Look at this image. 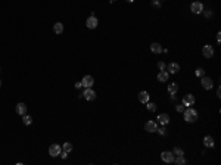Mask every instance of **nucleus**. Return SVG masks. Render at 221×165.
<instances>
[{"label":"nucleus","mask_w":221,"mask_h":165,"mask_svg":"<svg viewBox=\"0 0 221 165\" xmlns=\"http://www.w3.org/2000/svg\"><path fill=\"white\" fill-rule=\"evenodd\" d=\"M183 118H184V121L186 122H196L198 121V118H199V113H198V110L193 109L192 106L190 108H186L184 112H183Z\"/></svg>","instance_id":"nucleus-1"},{"label":"nucleus","mask_w":221,"mask_h":165,"mask_svg":"<svg viewBox=\"0 0 221 165\" xmlns=\"http://www.w3.org/2000/svg\"><path fill=\"white\" fill-rule=\"evenodd\" d=\"M204 9L205 6L202 1H192V4H190V12L195 13V15H201Z\"/></svg>","instance_id":"nucleus-2"},{"label":"nucleus","mask_w":221,"mask_h":165,"mask_svg":"<svg viewBox=\"0 0 221 165\" xmlns=\"http://www.w3.org/2000/svg\"><path fill=\"white\" fill-rule=\"evenodd\" d=\"M195 102H196V99H195V96L192 94V93H187L183 96V99H181V103L184 105V108H190V106H193L195 105Z\"/></svg>","instance_id":"nucleus-3"},{"label":"nucleus","mask_w":221,"mask_h":165,"mask_svg":"<svg viewBox=\"0 0 221 165\" xmlns=\"http://www.w3.org/2000/svg\"><path fill=\"white\" fill-rule=\"evenodd\" d=\"M97 25H99V19L96 18L94 15H90L88 18L85 19V27H87L88 30H96Z\"/></svg>","instance_id":"nucleus-4"},{"label":"nucleus","mask_w":221,"mask_h":165,"mask_svg":"<svg viewBox=\"0 0 221 165\" xmlns=\"http://www.w3.org/2000/svg\"><path fill=\"white\" fill-rule=\"evenodd\" d=\"M161 159L165 164H172L174 162V153H172V150H164V152H161Z\"/></svg>","instance_id":"nucleus-5"},{"label":"nucleus","mask_w":221,"mask_h":165,"mask_svg":"<svg viewBox=\"0 0 221 165\" xmlns=\"http://www.w3.org/2000/svg\"><path fill=\"white\" fill-rule=\"evenodd\" d=\"M61 152H62V146H61V145H58V143H53V145L49 146V155H50L52 158L59 156V155H61Z\"/></svg>","instance_id":"nucleus-6"},{"label":"nucleus","mask_w":221,"mask_h":165,"mask_svg":"<svg viewBox=\"0 0 221 165\" xmlns=\"http://www.w3.org/2000/svg\"><path fill=\"white\" fill-rule=\"evenodd\" d=\"M201 86L204 87L205 90H212V87H214V81H212V78H209V77H202L201 78Z\"/></svg>","instance_id":"nucleus-7"},{"label":"nucleus","mask_w":221,"mask_h":165,"mask_svg":"<svg viewBox=\"0 0 221 165\" xmlns=\"http://www.w3.org/2000/svg\"><path fill=\"white\" fill-rule=\"evenodd\" d=\"M83 97H84L85 100H88V102L94 100V99H96V92H94V89H93V87L84 89V92H83Z\"/></svg>","instance_id":"nucleus-8"},{"label":"nucleus","mask_w":221,"mask_h":165,"mask_svg":"<svg viewBox=\"0 0 221 165\" xmlns=\"http://www.w3.org/2000/svg\"><path fill=\"white\" fill-rule=\"evenodd\" d=\"M214 47L211 46V44H205L204 47H202V56L206 57V59H211L212 56H214Z\"/></svg>","instance_id":"nucleus-9"},{"label":"nucleus","mask_w":221,"mask_h":165,"mask_svg":"<svg viewBox=\"0 0 221 165\" xmlns=\"http://www.w3.org/2000/svg\"><path fill=\"white\" fill-rule=\"evenodd\" d=\"M81 84L84 89H88V87H93L94 86V78L91 75H84L83 80H81Z\"/></svg>","instance_id":"nucleus-10"},{"label":"nucleus","mask_w":221,"mask_h":165,"mask_svg":"<svg viewBox=\"0 0 221 165\" xmlns=\"http://www.w3.org/2000/svg\"><path fill=\"white\" fill-rule=\"evenodd\" d=\"M170 115L168 113H159L158 118H156V122L161 124V125H168L170 124Z\"/></svg>","instance_id":"nucleus-11"},{"label":"nucleus","mask_w":221,"mask_h":165,"mask_svg":"<svg viewBox=\"0 0 221 165\" xmlns=\"http://www.w3.org/2000/svg\"><path fill=\"white\" fill-rule=\"evenodd\" d=\"M156 128H158V122H156V121L149 119V121H146V122H145V130H146L148 133H155Z\"/></svg>","instance_id":"nucleus-12"},{"label":"nucleus","mask_w":221,"mask_h":165,"mask_svg":"<svg viewBox=\"0 0 221 165\" xmlns=\"http://www.w3.org/2000/svg\"><path fill=\"white\" fill-rule=\"evenodd\" d=\"M156 78H158L159 83H167V81L170 80V72L165 71V69H164V71H159L158 75H156Z\"/></svg>","instance_id":"nucleus-13"},{"label":"nucleus","mask_w":221,"mask_h":165,"mask_svg":"<svg viewBox=\"0 0 221 165\" xmlns=\"http://www.w3.org/2000/svg\"><path fill=\"white\" fill-rule=\"evenodd\" d=\"M137 97H139V102H140V103H148V102L151 100V94L146 92V90H142V92L139 93Z\"/></svg>","instance_id":"nucleus-14"},{"label":"nucleus","mask_w":221,"mask_h":165,"mask_svg":"<svg viewBox=\"0 0 221 165\" xmlns=\"http://www.w3.org/2000/svg\"><path fill=\"white\" fill-rule=\"evenodd\" d=\"M167 71L170 74H177L180 71V65H178L177 62H170V63L167 65Z\"/></svg>","instance_id":"nucleus-15"},{"label":"nucleus","mask_w":221,"mask_h":165,"mask_svg":"<svg viewBox=\"0 0 221 165\" xmlns=\"http://www.w3.org/2000/svg\"><path fill=\"white\" fill-rule=\"evenodd\" d=\"M15 112H16L18 115H21V116H22V115H25V113H27V105H25V103H22V102H21V103H18L16 106H15Z\"/></svg>","instance_id":"nucleus-16"},{"label":"nucleus","mask_w":221,"mask_h":165,"mask_svg":"<svg viewBox=\"0 0 221 165\" xmlns=\"http://www.w3.org/2000/svg\"><path fill=\"white\" fill-rule=\"evenodd\" d=\"M162 49H164V47H162L159 43H156V41L151 44V52H152V53H155V55H159V53H162Z\"/></svg>","instance_id":"nucleus-17"},{"label":"nucleus","mask_w":221,"mask_h":165,"mask_svg":"<svg viewBox=\"0 0 221 165\" xmlns=\"http://www.w3.org/2000/svg\"><path fill=\"white\" fill-rule=\"evenodd\" d=\"M53 33L58 34V36H61L64 33V24L62 22H55L53 24Z\"/></svg>","instance_id":"nucleus-18"},{"label":"nucleus","mask_w":221,"mask_h":165,"mask_svg":"<svg viewBox=\"0 0 221 165\" xmlns=\"http://www.w3.org/2000/svg\"><path fill=\"white\" fill-rule=\"evenodd\" d=\"M204 145L206 147H214L215 146V140L212 136H205L204 137Z\"/></svg>","instance_id":"nucleus-19"},{"label":"nucleus","mask_w":221,"mask_h":165,"mask_svg":"<svg viewBox=\"0 0 221 165\" xmlns=\"http://www.w3.org/2000/svg\"><path fill=\"white\" fill-rule=\"evenodd\" d=\"M167 90H168L170 94H177V92H178V84L177 83H170L168 87H167Z\"/></svg>","instance_id":"nucleus-20"},{"label":"nucleus","mask_w":221,"mask_h":165,"mask_svg":"<svg viewBox=\"0 0 221 165\" xmlns=\"http://www.w3.org/2000/svg\"><path fill=\"white\" fill-rule=\"evenodd\" d=\"M22 122H24V125H31L33 124V116L28 115V113L22 115Z\"/></svg>","instance_id":"nucleus-21"},{"label":"nucleus","mask_w":221,"mask_h":165,"mask_svg":"<svg viewBox=\"0 0 221 165\" xmlns=\"http://www.w3.org/2000/svg\"><path fill=\"white\" fill-rule=\"evenodd\" d=\"M174 164H177V165H184L186 164V158H184V155L174 156Z\"/></svg>","instance_id":"nucleus-22"},{"label":"nucleus","mask_w":221,"mask_h":165,"mask_svg":"<svg viewBox=\"0 0 221 165\" xmlns=\"http://www.w3.org/2000/svg\"><path fill=\"white\" fill-rule=\"evenodd\" d=\"M145 105H146V108H148L149 112H156V109H158L156 103H155V102H151V100H149L148 103H145Z\"/></svg>","instance_id":"nucleus-23"},{"label":"nucleus","mask_w":221,"mask_h":165,"mask_svg":"<svg viewBox=\"0 0 221 165\" xmlns=\"http://www.w3.org/2000/svg\"><path fill=\"white\" fill-rule=\"evenodd\" d=\"M62 150H65V152L71 153V152H72V145H71L69 142H65V143L62 145Z\"/></svg>","instance_id":"nucleus-24"},{"label":"nucleus","mask_w":221,"mask_h":165,"mask_svg":"<svg viewBox=\"0 0 221 165\" xmlns=\"http://www.w3.org/2000/svg\"><path fill=\"white\" fill-rule=\"evenodd\" d=\"M172 153H174V156H180V155H184V150L181 149V147H174L172 149Z\"/></svg>","instance_id":"nucleus-25"},{"label":"nucleus","mask_w":221,"mask_h":165,"mask_svg":"<svg viewBox=\"0 0 221 165\" xmlns=\"http://www.w3.org/2000/svg\"><path fill=\"white\" fill-rule=\"evenodd\" d=\"M155 133H158L159 136H165V134H167V128H165V125H161L159 128H156Z\"/></svg>","instance_id":"nucleus-26"},{"label":"nucleus","mask_w":221,"mask_h":165,"mask_svg":"<svg viewBox=\"0 0 221 165\" xmlns=\"http://www.w3.org/2000/svg\"><path fill=\"white\" fill-rule=\"evenodd\" d=\"M195 75H196V77H199V78H202V77L205 75V69H204V68H196Z\"/></svg>","instance_id":"nucleus-27"},{"label":"nucleus","mask_w":221,"mask_h":165,"mask_svg":"<svg viewBox=\"0 0 221 165\" xmlns=\"http://www.w3.org/2000/svg\"><path fill=\"white\" fill-rule=\"evenodd\" d=\"M156 66H158V69H159V71H164V69L167 68V65H165V62H164V60H159V62L156 63Z\"/></svg>","instance_id":"nucleus-28"},{"label":"nucleus","mask_w":221,"mask_h":165,"mask_svg":"<svg viewBox=\"0 0 221 165\" xmlns=\"http://www.w3.org/2000/svg\"><path fill=\"white\" fill-rule=\"evenodd\" d=\"M202 15H204L205 18H211L212 16V10L211 9H204L202 10Z\"/></svg>","instance_id":"nucleus-29"},{"label":"nucleus","mask_w":221,"mask_h":165,"mask_svg":"<svg viewBox=\"0 0 221 165\" xmlns=\"http://www.w3.org/2000/svg\"><path fill=\"white\" fill-rule=\"evenodd\" d=\"M184 109H186V108H184L183 103H177V105H175V110H177V112H181V113H183Z\"/></svg>","instance_id":"nucleus-30"},{"label":"nucleus","mask_w":221,"mask_h":165,"mask_svg":"<svg viewBox=\"0 0 221 165\" xmlns=\"http://www.w3.org/2000/svg\"><path fill=\"white\" fill-rule=\"evenodd\" d=\"M152 6L156 7V9H159L161 7V0H152Z\"/></svg>","instance_id":"nucleus-31"},{"label":"nucleus","mask_w":221,"mask_h":165,"mask_svg":"<svg viewBox=\"0 0 221 165\" xmlns=\"http://www.w3.org/2000/svg\"><path fill=\"white\" fill-rule=\"evenodd\" d=\"M59 156H61V158H62V159H67V158H68V152H65V150H62V152H61V155H59Z\"/></svg>","instance_id":"nucleus-32"},{"label":"nucleus","mask_w":221,"mask_h":165,"mask_svg":"<svg viewBox=\"0 0 221 165\" xmlns=\"http://www.w3.org/2000/svg\"><path fill=\"white\" fill-rule=\"evenodd\" d=\"M217 43H218V44L221 43V33H220V31L217 33Z\"/></svg>","instance_id":"nucleus-33"},{"label":"nucleus","mask_w":221,"mask_h":165,"mask_svg":"<svg viewBox=\"0 0 221 165\" xmlns=\"http://www.w3.org/2000/svg\"><path fill=\"white\" fill-rule=\"evenodd\" d=\"M81 87H83L81 81H77V83H75V89H81Z\"/></svg>","instance_id":"nucleus-34"},{"label":"nucleus","mask_w":221,"mask_h":165,"mask_svg":"<svg viewBox=\"0 0 221 165\" xmlns=\"http://www.w3.org/2000/svg\"><path fill=\"white\" fill-rule=\"evenodd\" d=\"M217 96H218V97H221V89H220V87L217 89Z\"/></svg>","instance_id":"nucleus-35"},{"label":"nucleus","mask_w":221,"mask_h":165,"mask_svg":"<svg viewBox=\"0 0 221 165\" xmlns=\"http://www.w3.org/2000/svg\"><path fill=\"white\" fill-rule=\"evenodd\" d=\"M127 1H128V3H133V1H136V0H127Z\"/></svg>","instance_id":"nucleus-36"},{"label":"nucleus","mask_w":221,"mask_h":165,"mask_svg":"<svg viewBox=\"0 0 221 165\" xmlns=\"http://www.w3.org/2000/svg\"><path fill=\"white\" fill-rule=\"evenodd\" d=\"M114 1H115V0H109V3H114Z\"/></svg>","instance_id":"nucleus-37"},{"label":"nucleus","mask_w":221,"mask_h":165,"mask_svg":"<svg viewBox=\"0 0 221 165\" xmlns=\"http://www.w3.org/2000/svg\"><path fill=\"white\" fill-rule=\"evenodd\" d=\"M0 87H1V80H0Z\"/></svg>","instance_id":"nucleus-38"},{"label":"nucleus","mask_w":221,"mask_h":165,"mask_svg":"<svg viewBox=\"0 0 221 165\" xmlns=\"http://www.w3.org/2000/svg\"><path fill=\"white\" fill-rule=\"evenodd\" d=\"M0 72H1V68H0Z\"/></svg>","instance_id":"nucleus-39"},{"label":"nucleus","mask_w":221,"mask_h":165,"mask_svg":"<svg viewBox=\"0 0 221 165\" xmlns=\"http://www.w3.org/2000/svg\"><path fill=\"white\" fill-rule=\"evenodd\" d=\"M161 1H164V0H161Z\"/></svg>","instance_id":"nucleus-40"}]
</instances>
